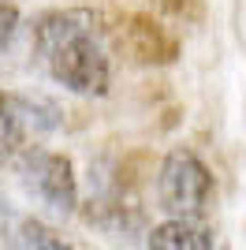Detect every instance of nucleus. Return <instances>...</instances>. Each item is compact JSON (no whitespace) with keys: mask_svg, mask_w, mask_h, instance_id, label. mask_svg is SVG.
Segmentation results:
<instances>
[{"mask_svg":"<svg viewBox=\"0 0 246 250\" xmlns=\"http://www.w3.org/2000/svg\"><path fill=\"white\" fill-rule=\"evenodd\" d=\"M52 127H60L56 104L0 90V161H15L26 149L30 131H52Z\"/></svg>","mask_w":246,"mask_h":250,"instance_id":"nucleus-4","label":"nucleus"},{"mask_svg":"<svg viewBox=\"0 0 246 250\" xmlns=\"http://www.w3.org/2000/svg\"><path fill=\"white\" fill-rule=\"evenodd\" d=\"M34 49L56 86L79 97H104L112 86V60L93 8H56L34 22Z\"/></svg>","mask_w":246,"mask_h":250,"instance_id":"nucleus-1","label":"nucleus"},{"mask_svg":"<svg viewBox=\"0 0 246 250\" xmlns=\"http://www.w3.org/2000/svg\"><path fill=\"white\" fill-rule=\"evenodd\" d=\"M213 198V172L194 149L175 146L157 168V202L168 217L198 220Z\"/></svg>","mask_w":246,"mask_h":250,"instance_id":"nucleus-2","label":"nucleus"},{"mask_svg":"<svg viewBox=\"0 0 246 250\" xmlns=\"http://www.w3.org/2000/svg\"><path fill=\"white\" fill-rule=\"evenodd\" d=\"M11 243L19 250H82L79 243L63 239L56 228H49L45 220H34V217H22L15 220V231H11Z\"/></svg>","mask_w":246,"mask_h":250,"instance_id":"nucleus-6","label":"nucleus"},{"mask_svg":"<svg viewBox=\"0 0 246 250\" xmlns=\"http://www.w3.org/2000/svg\"><path fill=\"white\" fill-rule=\"evenodd\" d=\"M15 26H19V11H15V4H4V0H0V56L8 52L11 38H15Z\"/></svg>","mask_w":246,"mask_h":250,"instance_id":"nucleus-7","label":"nucleus"},{"mask_svg":"<svg viewBox=\"0 0 246 250\" xmlns=\"http://www.w3.org/2000/svg\"><path fill=\"white\" fill-rule=\"evenodd\" d=\"M145 250H213V235L198 220L168 217V220H161V224L149 228Z\"/></svg>","mask_w":246,"mask_h":250,"instance_id":"nucleus-5","label":"nucleus"},{"mask_svg":"<svg viewBox=\"0 0 246 250\" xmlns=\"http://www.w3.org/2000/svg\"><path fill=\"white\" fill-rule=\"evenodd\" d=\"M11 165H15L22 190L30 198H38L45 209L63 213V217H71L79 209V179H75L71 157L45 149V146H26Z\"/></svg>","mask_w":246,"mask_h":250,"instance_id":"nucleus-3","label":"nucleus"}]
</instances>
